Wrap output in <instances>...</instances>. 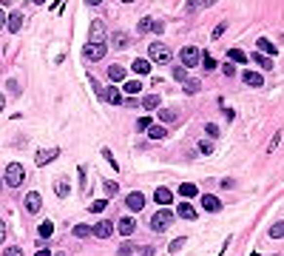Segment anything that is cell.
I'll return each instance as SVG.
<instances>
[{
  "instance_id": "1",
  "label": "cell",
  "mask_w": 284,
  "mask_h": 256,
  "mask_svg": "<svg viewBox=\"0 0 284 256\" xmlns=\"http://www.w3.org/2000/svg\"><path fill=\"white\" fill-rule=\"evenodd\" d=\"M148 54H151V60H153V63H162V66H165V63H170V57H173V54H170V49H168L165 43H159V40L148 46Z\"/></svg>"
},
{
  "instance_id": "2",
  "label": "cell",
  "mask_w": 284,
  "mask_h": 256,
  "mask_svg": "<svg viewBox=\"0 0 284 256\" xmlns=\"http://www.w3.org/2000/svg\"><path fill=\"white\" fill-rule=\"evenodd\" d=\"M23 179H26V168H23L20 162H12V165L6 168V185L20 188L23 185Z\"/></svg>"
},
{
  "instance_id": "3",
  "label": "cell",
  "mask_w": 284,
  "mask_h": 256,
  "mask_svg": "<svg viewBox=\"0 0 284 256\" xmlns=\"http://www.w3.org/2000/svg\"><path fill=\"white\" fill-rule=\"evenodd\" d=\"M170 222H173V214L162 208V211H156V214L151 217V228H153L156 234H162V231H168V228H170Z\"/></svg>"
},
{
  "instance_id": "4",
  "label": "cell",
  "mask_w": 284,
  "mask_h": 256,
  "mask_svg": "<svg viewBox=\"0 0 284 256\" xmlns=\"http://www.w3.org/2000/svg\"><path fill=\"white\" fill-rule=\"evenodd\" d=\"M173 77H176V80H179V83L185 85V88H188V94H196V91H199L202 88V83L199 80H193V77H188V68H173Z\"/></svg>"
},
{
  "instance_id": "5",
  "label": "cell",
  "mask_w": 284,
  "mask_h": 256,
  "mask_svg": "<svg viewBox=\"0 0 284 256\" xmlns=\"http://www.w3.org/2000/svg\"><path fill=\"white\" fill-rule=\"evenodd\" d=\"M179 60H182V68H193V66H199L202 54H199L196 46H185V49L179 51Z\"/></svg>"
},
{
  "instance_id": "6",
  "label": "cell",
  "mask_w": 284,
  "mask_h": 256,
  "mask_svg": "<svg viewBox=\"0 0 284 256\" xmlns=\"http://www.w3.org/2000/svg\"><path fill=\"white\" fill-rule=\"evenodd\" d=\"M105 51H108V46H105V43H88V46H85V51H83V57L94 63V60H102V57H105Z\"/></svg>"
},
{
  "instance_id": "7",
  "label": "cell",
  "mask_w": 284,
  "mask_h": 256,
  "mask_svg": "<svg viewBox=\"0 0 284 256\" xmlns=\"http://www.w3.org/2000/svg\"><path fill=\"white\" fill-rule=\"evenodd\" d=\"M91 234L97 239H108L111 234H114V222H108V219H100L94 228H91Z\"/></svg>"
},
{
  "instance_id": "8",
  "label": "cell",
  "mask_w": 284,
  "mask_h": 256,
  "mask_svg": "<svg viewBox=\"0 0 284 256\" xmlns=\"http://www.w3.org/2000/svg\"><path fill=\"white\" fill-rule=\"evenodd\" d=\"M88 43H105V26H102V20H91Z\"/></svg>"
},
{
  "instance_id": "9",
  "label": "cell",
  "mask_w": 284,
  "mask_h": 256,
  "mask_svg": "<svg viewBox=\"0 0 284 256\" xmlns=\"http://www.w3.org/2000/svg\"><path fill=\"white\" fill-rule=\"evenodd\" d=\"M23 23H26V17H23V12H12V15L6 17V29L12 34H17L20 29H23Z\"/></svg>"
},
{
  "instance_id": "10",
  "label": "cell",
  "mask_w": 284,
  "mask_h": 256,
  "mask_svg": "<svg viewBox=\"0 0 284 256\" xmlns=\"http://www.w3.org/2000/svg\"><path fill=\"white\" fill-rule=\"evenodd\" d=\"M57 157H60V148H43V151H37L34 162L37 165H49L51 159H57Z\"/></svg>"
},
{
  "instance_id": "11",
  "label": "cell",
  "mask_w": 284,
  "mask_h": 256,
  "mask_svg": "<svg viewBox=\"0 0 284 256\" xmlns=\"http://www.w3.org/2000/svg\"><path fill=\"white\" fill-rule=\"evenodd\" d=\"M40 208H43L40 194H37V191H29V194H26V211H29V214H37Z\"/></svg>"
},
{
  "instance_id": "12",
  "label": "cell",
  "mask_w": 284,
  "mask_h": 256,
  "mask_svg": "<svg viewBox=\"0 0 284 256\" xmlns=\"http://www.w3.org/2000/svg\"><path fill=\"white\" fill-rule=\"evenodd\" d=\"M125 205H128L131 211H142V208H145V197H142L139 191H131V194L125 197Z\"/></svg>"
},
{
  "instance_id": "13",
  "label": "cell",
  "mask_w": 284,
  "mask_h": 256,
  "mask_svg": "<svg viewBox=\"0 0 284 256\" xmlns=\"http://www.w3.org/2000/svg\"><path fill=\"white\" fill-rule=\"evenodd\" d=\"M117 231L122 234V236H131V234L136 231V222L131 219V217H122V219L117 222Z\"/></svg>"
},
{
  "instance_id": "14",
  "label": "cell",
  "mask_w": 284,
  "mask_h": 256,
  "mask_svg": "<svg viewBox=\"0 0 284 256\" xmlns=\"http://www.w3.org/2000/svg\"><path fill=\"white\" fill-rule=\"evenodd\" d=\"M100 97L102 100H108V102H114V105H119V102H122V91H117L114 85H108V88H102L100 91Z\"/></svg>"
},
{
  "instance_id": "15",
  "label": "cell",
  "mask_w": 284,
  "mask_h": 256,
  "mask_svg": "<svg viewBox=\"0 0 284 256\" xmlns=\"http://www.w3.org/2000/svg\"><path fill=\"white\" fill-rule=\"evenodd\" d=\"M202 208H205L208 214H219V211H222V202H219L216 197H210V194H205V197H202Z\"/></svg>"
},
{
  "instance_id": "16",
  "label": "cell",
  "mask_w": 284,
  "mask_h": 256,
  "mask_svg": "<svg viewBox=\"0 0 284 256\" xmlns=\"http://www.w3.org/2000/svg\"><path fill=\"white\" fill-rule=\"evenodd\" d=\"M105 74H108V80H111V83H122V80H125V68L117 66V63L105 68Z\"/></svg>"
},
{
  "instance_id": "17",
  "label": "cell",
  "mask_w": 284,
  "mask_h": 256,
  "mask_svg": "<svg viewBox=\"0 0 284 256\" xmlns=\"http://www.w3.org/2000/svg\"><path fill=\"white\" fill-rule=\"evenodd\" d=\"M242 80H245L247 85H253V88H262V85H265V77H262L259 71H245Z\"/></svg>"
},
{
  "instance_id": "18",
  "label": "cell",
  "mask_w": 284,
  "mask_h": 256,
  "mask_svg": "<svg viewBox=\"0 0 284 256\" xmlns=\"http://www.w3.org/2000/svg\"><path fill=\"white\" fill-rule=\"evenodd\" d=\"M111 43H114V49H128L131 37H128L125 32H114V34H111Z\"/></svg>"
},
{
  "instance_id": "19",
  "label": "cell",
  "mask_w": 284,
  "mask_h": 256,
  "mask_svg": "<svg viewBox=\"0 0 284 256\" xmlns=\"http://www.w3.org/2000/svg\"><path fill=\"white\" fill-rule=\"evenodd\" d=\"M153 199H156V205H170L173 194H170L168 188H156V191H153Z\"/></svg>"
},
{
  "instance_id": "20",
  "label": "cell",
  "mask_w": 284,
  "mask_h": 256,
  "mask_svg": "<svg viewBox=\"0 0 284 256\" xmlns=\"http://www.w3.org/2000/svg\"><path fill=\"white\" fill-rule=\"evenodd\" d=\"M176 214H179L182 219H196V208H193V205H188V202H179Z\"/></svg>"
},
{
  "instance_id": "21",
  "label": "cell",
  "mask_w": 284,
  "mask_h": 256,
  "mask_svg": "<svg viewBox=\"0 0 284 256\" xmlns=\"http://www.w3.org/2000/svg\"><path fill=\"white\" fill-rule=\"evenodd\" d=\"M148 137H151V139H165V137H168V128H165V125H151V128H148Z\"/></svg>"
},
{
  "instance_id": "22",
  "label": "cell",
  "mask_w": 284,
  "mask_h": 256,
  "mask_svg": "<svg viewBox=\"0 0 284 256\" xmlns=\"http://www.w3.org/2000/svg\"><path fill=\"white\" fill-rule=\"evenodd\" d=\"M179 197H185V199L196 197V185H193V182H182V185H179Z\"/></svg>"
},
{
  "instance_id": "23",
  "label": "cell",
  "mask_w": 284,
  "mask_h": 256,
  "mask_svg": "<svg viewBox=\"0 0 284 256\" xmlns=\"http://www.w3.org/2000/svg\"><path fill=\"white\" fill-rule=\"evenodd\" d=\"M227 57H230V63H247V54L242 49H230L227 51Z\"/></svg>"
},
{
  "instance_id": "24",
  "label": "cell",
  "mask_w": 284,
  "mask_h": 256,
  "mask_svg": "<svg viewBox=\"0 0 284 256\" xmlns=\"http://www.w3.org/2000/svg\"><path fill=\"white\" fill-rule=\"evenodd\" d=\"M247 60H253V63H259L262 68H273V60H270V57H265V54H250Z\"/></svg>"
},
{
  "instance_id": "25",
  "label": "cell",
  "mask_w": 284,
  "mask_h": 256,
  "mask_svg": "<svg viewBox=\"0 0 284 256\" xmlns=\"http://www.w3.org/2000/svg\"><path fill=\"white\" fill-rule=\"evenodd\" d=\"M142 108H148V111H153V108H159V94H148V97L142 100Z\"/></svg>"
},
{
  "instance_id": "26",
  "label": "cell",
  "mask_w": 284,
  "mask_h": 256,
  "mask_svg": "<svg viewBox=\"0 0 284 256\" xmlns=\"http://www.w3.org/2000/svg\"><path fill=\"white\" fill-rule=\"evenodd\" d=\"M54 191H57V197H68V191H71L68 179H57V182H54Z\"/></svg>"
},
{
  "instance_id": "27",
  "label": "cell",
  "mask_w": 284,
  "mask_h": 256,
  "mask_svg": "<svg viewBox=\"0 0 284 256\" xmlns=\"http://www.w3.org/2000/svg\"><path fill=\"white\" fill-rule=\"evenodd\" d=\"M256 46H259V49L265 51V54H273V57H276V46H273V43H270L267 37H262V40H259V43H256Z\"/></svg>"
},
{
  "instance_id": "28",
  "label": "cell",
  "mask_w": 284,
  "mask_h": 256,
  "mask_svg": "<svg viewBox=\"0 0 284 256\" xmlns=\"http://www.w3.org/2000/svg\"><path fill=\"white\" fill-rule=\"evenodd\" d=\"M136 32H139V34L153 32V20H151V17H142V20H139V26H136Z\"/></svg>"
},
{
  "instance_id": "29",
  "label": "cell",
  "mask_w": 284,
  "mask_h": 256,
  "mask_svg": "<svg viewBox=\"0 0 284 256\" xmlns=\"http://www.w3.org/2000/svg\"><path fill=\"white\" fill-rule=\"evenodd\" d=\"M131 68H134L136 74H148V71H151V63H148V60H134V66H131Z\"/></svg>"
},
{
  "instance_id": "30",
  "label": "cell",
  "mask_w": 284,
  "mask_h": 256,
  "mask_svg": "<svg viewBox=\"0 0 284 256\" xmlns=\"http://www.w3.org/2000/svg\"><path fill=\"white\" fill-rule=\"evenodd\" d=\"M282 236H284V222H276L270 228V239H282Z\"/></svg>"
},
{
  "instance_id": "31",
  "label": "cell",
  "mask_w": 284,
  "mask_h": 256,
  "mask_svg": "<svg viewBox=\"0 0 284 256\" xmlns=\"http://www.w3.org/2000/svg\"><path fill=\"white\" fill-rule=\"evenodd\" d=\"M159 119H162V122H173V119H176V111H173V108H162V111H159Z\"/></svg>"
},
{
  "instance_id": "32",
  "label": "cell",
  "mask_w": 284,
  "mask_h": 256,
  "mask_svg": "<svg viewBox=\"0 0 284 256\" xmlns=\"http://www.w3.org/2000/svg\"><path fill=\"white\" fill-rule=\"evenodd\" d=\"M74 236H80V239L91 236V228L88 225H74Z\"/></svg>"
},
{
  "instance_id": "33",
  "label": "cell",
  "mask_w": 284,
  "mask_h": 256,
  "mask_svg": "<svg viewBox=\"0 0 284 256\" xmlns=\"http://www.w3.org/2000/svg\"><path fill=\"white\" fill-rule=\"evenodd\" d=\"M199 63H202V66H205V71H213V68H216V60H213L210 54H205V57H202Z\"/></svg>"
},
{
  "instance_id": "34",
  "label": "cell",
  "mask_w": 284,
  "mask_h": 256,
  "mask_svg": "<svg viewBox=\"0 0 284 256\" xmlns=\"http://www.w3.org/2000/svg\"><path fill=\"white\" fill-rule=\"evenodd\" d=\"M134 251H136V248L131 245V242H122V245H119V254H117V256H131Z\"/></svg>"
},
{
  "instance_id": "35",
  "label": "cell",
  "mask_w": 284,
  "mask_h": 256,
  "mask_svg": "<svg viewBox=\"0 0 284 256\" xmlns=\"http://www.w3.org/2000/svg\"><path fill=\"white\" fill-rule=\"evenodd\" d=\"M51 234H54V225H51V222H43V225H40V236L49 239Z\"/></svg>"
},
{
  "instance_id": "36",
  "label": "cell",
  "mask_w": 284,
  "mask_h": 256,
  "mask_svg": "<svg viewBox=\"0 0 284 256\" xmlns=\"http://www.w3.org/2000/svg\"><path fill=\"white\" fill-rule=\"evenodd\" d=\"M125 91H128V94H136V91H142L139 80H128V83H125Z\"/></svg>"
},
{
  "instance_id": "37",
  "label": "cell",
  "mask_w": 284,
  "mask_h": 256,
  "mask_svg": "<svg viewBox=\"0 0 284 256\" xmlns=\"http://www.w3.org/2000/svg\"><path fill=\"white\" fill-rule=\"evenodd\" d=\"M151 128V117H139L136 119V131H148Z\"/></svg>"
},
{
  "instance_id": "38",
  "label": "cell",
  "mask_w": 284,
  "mask_h": 256,
  "mask_svg": "<svg viewBox=\"0 0 284 256\" xmlns=\"http://www.w3.org/2000/svg\"><path fill=\"white\" fill-rule=\"evenodd\" d=\"M182 245H185V236L173 239V242H170V254H176V251H182Z\"/></svg>"
},
{
  "instance_id": "39",
  "label": "cell",
  "mask_w": 284,
  "mask_h": 256,
  "mask_svg": "<svg viewBox=\"0 0 284 256\" xmlns=\"http://www.w3.org/2000/svg\"><path fill=\"white\" fill-rule=\"evenodd\" d=\"M105 199H97V202H91V211H94V214H102V211H105Z\"/></svg>"
},
{
  "instance_id": "40",
  "label": "cell",
  "mask_w": 284,
  "mask_h": 256,
  "mask_svg": "<svg viewBox=\"0 0 284 256\" xmlns=\"http://www.w3.org/2000/svg\"><path fill=\"white\" fill-rule=\"evenodd\" d=\"M117 191H119V185L114 182V179H111V182H105V194H108V197H114Z\"/></svg>"
},
{
  "instance_id": "41",
  "label": "cell",
  "mask_w": 284,
  "mask_h": 256,
  "mask_svg": "<svg viewBox=\"0 0 284 256\" xmlns=\"http://www.w3.org/2000/svg\"><path fill=\"white\" fill-rule=\"evenodd\" d=\"M225 32H227V23H219L216 29H213V40H219V37H222Z\"/></svg>"
},
{
  "instance_id": "42",
  "label": "cell",
  "mask_w": 284,
  "mask_h": 256,
  "mask_svg": "<svg viewBox=\"0 0 284 256\" xmlns=\"http://www.w3.org/2000/svg\"><path fill=\"white\" fill-rule=\"evenodd\" d=\"M102 157H105V159H108V162L114 165V171H117V159H114V154L108 151V148H102Z\"/></svg>"
},
{
  "instance_id": "43",
  "label": "cell",
  "mask_w": 284,
  "mask_h": 256,
  "mask_svg": "<svg viewBox=\"0 0 284 256\" xmlns=\"http://www.w3.org/2000/svg\"><path fill=\"white\" fill-rule=\"evenodd\" d=\"M205 131H208L210 137H219V125H213V122H208V125H205Z\"/></svg>"
},
{
  "instance_id": "44",
  "label": "cell",
  "mask_w": 284,
  "mask_h": 256,
  "mask_svg": "<svg viewBox=\"0 0 284 256\" xmlns=\"http://www.w3.org/2000/svg\"><path fill=\"white\" fill-rule=\"evenodd\" d=\"M199 151L202 154H213V142H199Z\"/></svg>"
},
{
  "instance_id": "45",
  "label": "cell",
  "mask_w": 284,
  "mask_h": 256,
  "mask_svg": "<svg viewBox=\"0 0 284 256\" xmlns=\"http://www.w3.org/2000/svg\"><path fill=\"white\" fill-rule=\"evenodd\" d=\"M222 71H225L227 77H233V74H236V66H233V63H225V66H222Z\"/></svg>"
},
{
  "instance_id": "46",
  "label": "cell",
  "mask_w": 284,
  "mask_h": 256,
  "mask_svg": "<svg viewBox=\"0 0 284 256\" xmlns=\"http://www.w3.org/2000/svg\"><path fill=\"white\" fill-rule=\"evenodd\" d=\"M3 256H23V251H20V248H6Z\"/></svg>"
},
{
  "instance_id": "47",
  "label": "cell",
  "mask_w": 284,
  "mask_h": 256,
  "mask_svg": "<svg viewBox=\"0 0 284 256\" xmlns=\"http://www.w3.org/2000/svg\"><path fill=\"white\" fill-rule=\"evenodd\" d=\"M9 91H12V94H20V85H17L15 80H9Z\"/></svg>"
},
{
  "instance_id": "48",
  "label": "cell",
  "mask_w": 284,
  "mask_h": 256,
  "mask_svg": "<svg viewBox=\"0 0 284 256\" xmlns=\"http://www.w3.org/2000/svg\"><path fill=\"white\" fill-rule=\"evenodd\" d=\"M3 239H6V222L0 219V242H3Z\"/></svg>"
},
{
  "instance_id": "49",
  "label": "cell",
  "mask_w": 284,
  "mask_h": 256,
  "mask_svg": "<svg viewBox=\"0 0 284 256\" xmlns=\"http://www.w3.org/2000/svg\"><path fill=\"white\" fill-rule=\"evenodd\" d=\"M3 26H6V12L0 9V29H3Z\"/></svg>"
},
{
  "instance_id": "50",
  "label": "cell",
  "mask_w": 284,
  "mask_h": 256,
  "mask_svg": "<svg viewBox=\"0 0 284 256\" xmlns=\"http://www.w3.org/2000/svg\"><path fill=\"white\" fill-rule=\"evenodd\" d=\"M142 256H153V248H142Z\"/></svg>"
},
{
  "instance_id": "51",
  "label": "cell",
  "mask_w": 284,
  "mask_h": 256,
  "mask_svg": "<svg viewBox=\"0 0 284 256\" xmlns=\"http://www.w3.org/2000/svg\"><path fill=\"white\" fill-rule=\"evenodd\" d=\"M34 256H51V251H49V248H46V251H37V254H34Z\"/></svg>"
},
{
  "instance_id": "52",
  "label": "cell",
  "mask_w": 284,
  "mask_h": 256,
  "mask_svg": "<svg viewBox=\"0 0 284 256\" xmlns=\"http://www.w3.org/2000/svg\"><path fill=\"white\" fill-rule=\"evenodd\" d=\"M85 3H88V6H100L102 0H85Z\"/></svg>"
},
{
  "instance_id": "53",
  "label": "cell",
  "mask_w": 284,
  "mask_h": 256,
  "mask_svg": "<svg viewBox=\"0 0 284 256\" xmlns=\"http://www.w3.org/2000/svg\"><path fill=\"white\" fill-rule=\"evenodd\" d=\"M3 105H6V97H3V94H0V111H3Z\"/></svg>"
},
{
  "instance_id": "54",
  "label": "cell",
  "mask_w": 284,
  "mask_h": 256,
  "mask_svg": "<svg viewBox=\"0 0 284 256\" xmlns=\"http://www.w3.org/2000/svg\"><path fill=\"white\" fill-rule=\"evenodd\" d=\"M202 3H205V6H210V3H216V0H202Z\"/></svg>"
},
{
  "instance_id": "55",
  "label": "cell",
  "mask_w": 284,
  "mask_h": 256,
  "mask_svg": "<svg viewBox=\"0 0 284 256\" xmlns=\"http://www.w3.org/2000/svg\"><path fill=\"white\" fill-rule=\"evenodd\" d=\"M34 3H37V6H43V3H46V0H34Z\"/></svg>"
},
{
  "instance_id": "56",
  "label": "cell",
  "mask_w": 284,
  "mask_h": 256,
  "mask_svg": "<svg viewBox=\"0 0 284 256\" xmlns=\"http://www.w3.org/2000/svg\"><path fill=\"white\" fill-rule=\"evenodd\" d=\"M122 3H134V0H122Z\"/></svg>"
},
{
  "instance_id": "57",
  "label": "cell",
  "mask_w": 284,
  "mask_h": 256,
  "mask_svg": "<svg viewBox=\"0 0 284 256\" xmlns=\"http://www.w3.org/2000/svg\"><path fill=\"white\" fill-rule=\"evenodd\" d=\"M57 256H66V254H57Z\"/></svg>"
}]
</instances>
